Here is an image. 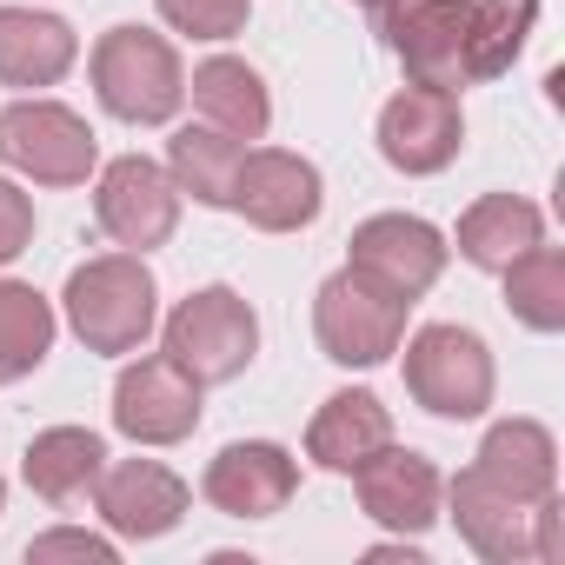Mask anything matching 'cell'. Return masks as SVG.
Masks as SVG:
<instances>
[{"label": "cell", "mask_w": 565, "mask_h": 565, "mask_svg": "<svg viewBox=\"0 0 565 565\" xmlns=\"http://www.w3.org/2000/svg\"><path fill=\"white\" fill-rule=\"evenodd\" d=\"M0 160L41 186H81L100 160L94 127L61 100H14L0 107Z\"/></svg>", "instance_id": "6"}, {"label": "cell", "mask_w": 565, "mask_h": 565, "mask_svg": "<svg viewBox=\"0 0 565 565\" xmlns=\"http://www.w3.org/2000/svg\"><path fill=\"white\" fill-rule=\"evenodd\" d=\"M300 492V459L273 439H239L206 466V499L226 519H273Z\"/></svg>", "instance_id": "14"}, {"label": "cell", "mask_w": 565, "mask_h": 565, "mask_svg": "<svg viewBox=\"0 0 565 565\" xmlns=\"http://www.w3.org/2000/svg\"><path fill=\"white\" fill-rule=\"evenodd\" d=\"M28 239H34V200H28L14 180H0V266L21 259Z\"/></svg>", "instance_id": "29"}, {"label": "cell", "mask_w": 565, "mask_h": 565, "mask_svg": "<svg viewBox=\"0 0 565 565\" xmlns=\"http://www.w3.org/2000/svg\"><path fill=\"white\" fill-rule=\"evenodd\" d=\"M525 512H532V505H519L512 492H499V486L479 479V472H459V479H452V525H459V539H466L479 558H492V565L532 558Z\"/></svg>", "instance_id": "19"}, {"label": "cell", "mask_w": 565, "mask_h": 565, "mask_svg": "<svg viewBox=\"0 0 565 565\" xmlns=\"http://www.w3.org/2000/svg\"><path fill=\"white\" fill-rule=\"evenodd\" d=\"M94 94L114 120L127 127H160L180 114L186 100V74H180V54L147 34V28H107L100 47H94Z\"/></svg>", "instance_id": "2"}, {"label": "cell", "mask_w": 565, "mask_h": 565, "mask_svg": "<svg viewBox=\"0 0 565 565\" xmlns=\"http://www.w3.org/2000/svg\"><path fill=\"white\" fill-rule=\"evenodd\" d=\"M0 512H8V486H0Z\"/></svg>", "instance_id": "31"}, {"label": "cell", "mask_w": 565, "mask_h": 565, "mask_svg": "<svg viewBox=\"0 0 565 565\" xmlns=\"http://www.w3.org/2000/svg\"><path fill=\"white\" fill-rule=\"evenodd\" d=\"M28 558H34V565H47V558H87V565H114V558H120V545H114V539H100V532L61 525V532H41V539L28 545Z\"/></svg>", "instance_id": "28"}, {"label": "cell", "mask_w": 565, "mask_h": 565, "mask_svg": "<svg viewBox=\"0 0 565 565\" xmlns=\"http://www.w3.org/2000/svg\"><path fill=\"white\" fill-rule=\"evenodd\" d=\"M393 439V413L373 399V393H333L313 426H307V459L327 466V472H353L360 459H373L380 446Z\"/></svg>", "instance_id": "21"}, {"label": "cell", "mask_w": 565, "mask_h": 565, "mask_svg": "<svg viewBox=\"0 0 565 565\" xmlns=\"http://www.w3.org/2000/svg\"><path fill=\"white\" fill-rule=\"evenodd\" d=\"M246 160V140L220 134V127H180L167 140V173L180 193H193L200 206H233V173Z\"/></svg>", "instance_id": "23"}, {"label": "cell", "mask_w": 565, "mask_h": 565, "mask_svg": "<svg viewBox=\"0 0 565 565\" xmlns=\"http://www.w3.org/2000/svg\"><path fill=\"white\" fill-rule=\"evenodd\" d=\"M313 333H320V353L333 366H380L406 340V300L380 294L373 279H360L347 266V273L327 279L320 300H313Z\"/></svg>", "instance_id": "5"}, {"label": "cell", "mask_w": 565, "mask_h": 565, "mask_svg": "<svg viewBox=\"0 0 565 565\" xmlns=\"http://www.w3.org/2000/svg\"><path fill=\"white\" fill-rule=\"evenodd\" d=\"M94 220H100V233H107L114 246H127V253L167 246L173 226H180V186H173V173H167L160 160L127 153V160H114V167L100 173Z\"/></svg>", "instance_id": "9"}, {"label": "cell", "mask_w": 565, "mask_h": 565, "mask_svg": "<svg viewBox=\"0 0 565 565\" xmlns=\"http://www.w3.org/2000/svg\"><path fill=\"white\" fill-rule=\"evenodd\" d=\"M253 14V0H160V21L193 41H233Z\"/></svg>", "instance_id": "27"}, {"label": "cell", "mask_w": 565, "mask_h": 565, "mask_svg": "<svg viewBox=\"0 0 565 565\" xmlns=\"http://www.w3.org/2000/svg\"><path fill=\"white\" fill-rule=\"evenodd\" d=\"M253 353H259V320L233 287H200L167 320V360H180L200 386L239 380L253 366Z\"/></svg>", "instance_id": "4"}, {"label": "cell", "mask_w": 565, "mask_h": 565, "mask_svg": "<svg viewBox=\"0 0 565 565\" xmlns=\"http://www.w3.org/2000/svg\"><path fill=\"white\" fill-rule=\"evenodd\" d=\"M186 94H193V107L206 114V127H220V134H233V140H259V134H266V120H273L266 81H259L246 61H233V54L200 61Z\"/></svg>", "instance_id": "22"}, {"label": "cell", "mask_w": 565, "mask_h": 565, "mask_svg": "<svg viewBox=\"0 0 565 565\" xmlns=\"http://www.w3.org/2000/svg\"><path fill=\"white\" fill-rule=\"evenodd\" d=\"M472 472L492 479L499 492H512L519 505H539L545 492H558V446H552V433L539 419H499L479 439Z\"/></svg>", "instance_id": "17"}, {"label": "cell", "mask_w": 565, "mask_h": 565, "mask_svg": "<svg viewBox=\"0 0 565 565\" xmlns=\"http://www.w3.org/2000/svg\"><path fill=\"white\" fill-rule=\"evenodd\" d=\"M320 206H327L320 167L300 153L259 147L233 173V213H246V226H259V233H300L320 220Z\"/></svg>", "instance_id": "12"}, {"label": "cell", "mask_w": 565, "mask_h": 565, "mask_svg": "<svg viewBox=\"0 0 565 565\" xmlns=\"http://www.w3.org/2000/svg\"><path fill=\"white\" fill-rule=\"evenodd\" d=\"M545 239V213L519 193H486L479 206H466L459 220V259L479 273H505L519 253H532Z\"/></svg>", "instance_id": "20"}, {"label": "cell", "mask_w": 565, "mask_h": 565, "mask_svg": "<svg viewBox=\"0 0 565 565\" xmlns=\"http://www.w3.org/2000/svg\"><path fill=\"white\" fill-rule=\"evenodd\" d=\"M492 353L472 327H419L406 340V393L433 419H479L492 406Z\"/></svg>", "instance_id": "3"}, {"label": "cell", "mask_w": 565, "mask_h": 565, "mask_svg": "<svg viewBox=\"0 0 565 565\" xmlns=\"http://www.w3.org/2000/svg\"><path fill=\"white\" fill-rule=\"evenodd\" d=\"M114 426L134 446H180L200 426V380L180 360H167V353L134 360L114 380Z\"/></svg>", "instance_id": "10"}, {"label": "cell", "mask_w": 565, "mask_h": 565, "mask_svg": "<svg viewBox=\"0 0 565 565\" xmlns=\"http://www.w3.org/2000/svg\"><path fill=\"white\" fill-rule=\"evenodd\" d=\"M539 28V0H472V28H466V81H499L525 54Z\"/></svg>", "instance_id": "24"}, {"label": "cell", "mask_w": 565, "mask_h": 565, "mask_svg": "<svg viewBox=\"0 0 565 565\" xmlns=\"http://www.w3.org/2000/svg\"><path fill=\"white\" fill-rule=\"evenodd\" d=\"M446 233L433 226V220H419V213H373L366 226H353V273L360 279H373L380 294H393V300H419V294H433V279L446 273Z\"/></svg>", "instance_id": "7"}, {"label": "cell", "mask_w": 565, "mask_h": 565, "mask_svg": "<svg viewBox=\"0 0 565 565\" xmlns=\"http://www.w3.org/2000/svg\"><path fill=\"white\" fill-rule=\"evenodd\" d=\"M505 307L532 333H558L565 327V253L558 246L539 239L532 253H519L505 266Z\"/></svg>", "instance_id": "26"}, {"label": "cell", "mask_w": 565, "mask_h": 565, "mask_svg": "<svg viewBox=\"0 0 565 565\" xmlns=\"http://www.w3.org/2000/svg\"><path fill=\"white\" fill-rule=\"evenodd\" d=\"M61 307L87 353H134V347H147V333L160 320V287L140 253H100V259L74 266Z\"/></svg>", "instance_id": "1"}, {"label": "cell", "mask_w": 565, "mask_h": 565, "mask_svg": "<svg viewBox=\"0 0 565 565\" xmlns=\"http://www.w3.org/2000/svg\"><path fill=\"white\" fill-rule=\"evenodd\" d=\"M360 8H366V14H386V8H393V0H360Z\"/></svg>", "instance_id": "30"}, {"label": "cell", "mask_w": 565, "mask_h": 565, "mask_svg": "<svg viewBox=\"0 0 565 565\" xmlns=\"http://www.w3.org/2000/svg\"><path fill=\"white\" fill-rule=\"evenodd\" d=\"M47 353H54V307L21 279H0V386L28 380Z\"/></svg>", "instance_id": "25"}, {"label": "cell", "mask_w": 565, "mask_h": 565, "mask_svg": "<svg viewBox=\"0 0 565 565\" xmlns=\"http://www.w3.org/2000/svg\"><path fill=\"white\" fill-rule=\"evenodd\" d=\"M21 472H28V486H34L47 505L74 512V505L94 499V486H100V472H107V446H100V433H87V426H47V433L28 439Z\"/></svg>", "instance_id": "16"}, {"label": "cell", "mask_w": 565, "mask_h": 565, "mask_svg": "<svg viewBox=\"0 0 565 565\" xmlns=\"http://www.w3.org/2000/svg\"><path fill=\"white\" fill-rule=\"evenodd\" d=\"M94 505L120 539H167L186 519V479L167 472L160 459H120L100 472Z\"/></svg>", "instance_id": "15"}, {"label": "cell", "mask_w": 565, "mask_h": 565, "mask_svg": "<svg viewBox=\"0 0 565 565\" xmlns=\"http://www.w3.org/2000/svg\"><path fill=\"white\" fill-rule=\"evenodd\" d=\"M466 147V114H459V94L446 87H406L380 107V153L386 167L399 173H446Z\"/></svg>", "instance_id": "11"}, {"label": "cell", "mask_w": 565, "mask_h": 565, "mask_svg": "<svg viewBox=\"0 0 565 565\" xmlns=\"http://www.w3.org/2000/svg\"><path fill=\"white\" fill-rule=\"evenodd\" d=\"M406 81L419 87H472L466 81V28H472V0H393V8L380 14Z\"/></svg>", "instance_id": "8"}, {"label": "cell", "mask_w": 565, "mask_h": 565, "mask_svg": "<svg viewBox=\"0 0 565 565\" xmlns=\"http://www.w3.org/2000/svg\"><path fill=\"white\" fill-rule=\"evenodd\" d=\"M353 486H360V505H366V519L373 525H386V532H399V539H419L433 519H439V472H433V459H419V452H399L393 439L373 452V459H360L353 466Z\"/></svg>", "instance_id": "13"}, {"label": "cell", "mask_w": 565, "mask_h": 565, "mask_svg": "<svg viewBox=\"0 0 565 565\" xmlns=\"http://www.w3.org/2000/svg\"><path fill=\"white\" fill-rule=\"evenodd\" d=\"M81 41L61 14L34 8H0V87H54L67 81Z\"/></svg>", "instance_id": "18"}]
</instances>
